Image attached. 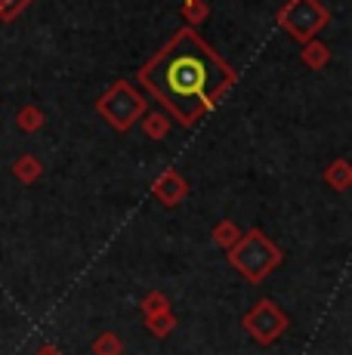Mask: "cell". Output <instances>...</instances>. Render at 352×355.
Masks as SVG:
<instances>
[{
  "mask_svg": "<svg viewBox=\"0 0 352 355\" xmlns=\"http://www.w3.org/2000/svg\"><path fill=\"white\" fill-rule=\"evenodd\" d=\"M137 80L179 127H195L238 80V71L195 28L173 31L139 65Z\"/></svg>",
  "mask_w": 352,
  "mask_h": 355,
  "instance_id": "1",
  "label": "cell"
},
{
  "mask_svg": "<svg viewBox=\"0 0 352 355\" xmlns=\"http://www.w3.org/2000/svg\"><path fill=\"white\" fill-rule=\"evenodd\" d=\"M226 259L245 282L263 284L281 266L284 254H281L279 244H272V238H269L263 229H247V232H241L238 244L229 250Z\"/></svg>",
  "mask_w": 352,
  "mask_h": 355,
  "instance_id": "2",
  "label": "cell"
},
{
  "mask_svg": "<svg viewBox=\"0 0 352 355\" xmlns=\"http://www.w3.org/2000/svg\"><path fill=\"white\" fill-rule=\"evenodd\" d=\"M96 112L112 130L127 133V130L133 124H139V118L148 112V102L130 80H114L103 96L96 99Z\"/></svg>",
  "mask_w": 352,
  "mask_h": 355,
  "instance_id": "3",
  "label": "cell"
},
{
  "mask_svg": "<svg viewBox=\"0 0 352 355\" xmlns=\"http://www.w3.org/2000/svg\"><path fill=\"white\" fill-rule=\"evenodd\" d=\"M275 22L281 31H288L290 40L306 44V40L318 37V31H324L331 25V10L322 0H288L279 12Z\"/></svg>",
  "mask_w": 352,
  "mask_h": 355,
  "instance_id": "4",
  "label": "cell"
},
{
  "mask_svg": "<svg viewBox=\"0 0 352 355\" xmlns=\"http://www.w3.org/2000/svg\"><path fill=\"white\" fill-rule=\"evenodd\" d=\"M241 324H245V331L260 346H272L275 340L284 337V331H288L290 322H288V312H284L279 303H272V300H260L254 309H247V315H245Z\"/></svg>",
  "mask_w": 352,
  "mask_h": 355,
  "instance_id": "5",
  "label": "cell"
},
{
  "mask_svg": "<svg viewBox=\"0 0 352 355\" xmlns=\"http://www.w3.org/2000/svg\"><path fill=\"white\" fill-rule=\"evenodd\" d=\"M152 195H155V201L164 204V207H176L179 201L188 198V180L179 173V170L167 167L164 173L152 182Z\"/></svg>",
  "mask_w": 352,
  "mask_h": 355,
  "instance_id": "6",
  "label": "cell"
},
{
  "mask_svg": "<svg viewBox=\"0 0 352 355\" xmlns=\"http://www.w3.org/2000/svg\"><path fill=\"white\" fill-rule=\"evenodd\" d=\"M300 59L306 68H313V71H322V68H328L331 62V46L324 44V40H306V44H300Z\"/></svg>",
  "mask_w": 352,
  "mask_h": 355,
  "instance_id": "7",
  "label": "cell"
},
{
  "mask_svg": "<svg viewBox=\"0 0 352 355\" xmlns=\"http://www.w3.org/2000/svg\"><path fill=\"white\" fill-rule=\"evenodd\" d=\"M139 121H142V133H146L148 139L161 142V139H167V136H170L173 121H170V114H167V112H146Z\"/></svg>",
  "mask_w": 352,
  "mask_h": 355,
  "instance_id": "8",
  "label": "cell"
},
{
  "mask_svg": "<svg viewBox=\"0 0 352 355\" xmlns=\"http://www.w3.org/2000/svg\"><path fill=\"white\" fill-rule=\"evenodd\" d=\"M324 182H328L334 192H346V189L352 186V167H349V161L346 158H337V161H331L328 167H324Z\"/></svg>",
  "mask_w": 352,
  "mask_h": 355,
  "instance_id": "9",
  "label": "cell"
},
{
  "mask_svg": "<svg viewBox=\"0 0 352 355\" xmlns=\"http://www.w3.org/2000/svg\"><path fill=\"white\" fill-rule=\"evenodd\" d=\"M12 176H16L22 186H31V182H37L40 176H44V164H40L35 155H19V158L12 161Z\"/></svg>",
  "mask_w": 352,
  "mask_h": 355,
  "instance_id": "10",
  "label": "cell"
},
{
  "mask_svg": "<svg viewBox=\"0 0 352 355\" xmlns=\"http://www.w3.org/2000/svg\"><path fill=\"white\" fill-rule=\"evenodd\" d=\"M44 124H46V114L40 105H22L16 112V127L22 133H37V130H44Z\"/></svg>",
  "mask_w": 352,
  "mask_h": 355,
  "instance_id": "11",
  "label": "cell"
},
{
  "mask_svg": "<svg viewBox=\"0 0 352 355\" xmlns=\"http://www.w3.org/2000/svg\"><path fill=\"white\" fill-rule=\"evenodd\" d=\"M238 238H241V229L235 226L232 220H220V223L213 226V244H216L220 250H226V254L235 248V244H238Z\"/></svg>",
  "mask_w": 352,
  "mask_h": 355,
  "instance_id": "12",
  "label": "cell"
},
{
  "mask_svg": "<svg viewBox=\"0 0 352 355\" xmlns=\"http://www.w3.org/2000/svg\"><path fill=\"white\" fill-rule=\"evenodd\" d=\"M182 19H186V28H198L211 19V3L207 0H186L182 3Z\"/></svg>",
  "mask_w": 352,
  "mask_h": 355,
  "instance_id": "13",
  "label": "cell"
},
{
  "mask_svg": "<svg viewBox=\"0 0 352 355\" xmlns=\"http://www.w3.org/2000/svg\"><path fill=\"white\" fill-rule=\"evenodd\" d=\"M146 327L152 337H167V334L176 327V315L173 309H164V312H155V315H146Z\"/></svg>",
  "mask_w": 352,
  "mask_h": 355,
  "instance_id": "14",
  "label": "cell"
},
{
  "mask_svg": "<svg viewBox=\"0 0 352 355\" xmlns=\"http://www.w3.org/2000/svg\"><path fill=\"white\" fill-rule=\"evenodd\" d=\"M93 352L96 355H121L124 352V343H121L118 334L105 331V334H99V337L93 340Z\"/></svg>",
  "mask_w": 352,
  "mask_h": 355,
  "instance_id": "15",
  "label": "cell"
},
{
  "mask_svg": "<svg viewBox=\"0 0 352 355\" xmlns=\"http://www.w3.org/2000/svg\"><path fill=\"white\" fill-rule=\"evenodd\" d=\"M35 0H0V22H16Z\"/></svg>",
  "mask_w": 352,
  "mask_h": 355,
  "instance_id": "16",
  "label": "cell"
},
{
  "mask_svg": "<svg viewBox=\"0 0 352 355\" xmlns=\"http://www.w3.org/2000/svg\"><path fill=\"white\" fill-rule=\"evenodd\" d=\"M170 309V300H167V293L161 291H152L142 297V315H155V312H164Z\"/></svg>",
  "mask_w": 352,
  "mask_h": 355,
  "instance_id": "17",
  "label": "cell"
},
{
  "mask_svg": "<svg viewBox=\"0 0 352 355\" xmlns=\"http://www.w3.org/2000/svg\"><path fill=\"white\" fill-rule=\"evenodd\" d=\"M35 355H62V352H59L56 346H40V349H37Z\"/></svg>",
  "mask_w": 352,
  "mask_h": 355,
  "instance_id": "18",
  "label": "cell"
}]
</instances>
